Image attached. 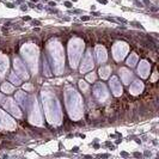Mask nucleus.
I'll return each instance as SVG.
<instances>
[{
    "label": "nucleus",
    "mask_w": 159,
    "mask_h": 159,
    "mask_svg": "<svg viewBox=\"0 0 159 159\" xmlns=\"http://www.w3.org/2000/svg\"><path fill=\"white\" fill-rule=\"evenodd\" d=\"M1 90H2V92H5V93H11V92H13L15 88H13L10 83H4L2 86H1Z\"/></svg>",
    "instance_id": "nucleus-22"
},
{
    "label": "nucleus",
    "mask_w": 159,
    "mask_h": 159,
    "mask_svg": "<svg viewBox=\"0 0 159 159\" xmlns=\"http://www.w3.org/2000/svg\"><path fill=\"white\" fill-rule=\"evenodd\" d=\"M65 5H66L67 7H72V4L70 2V1H66V2H65Z\"/></svg>",
    "instance_id": "nucleus-26"
},
{
    "label": "nucleus",
    "mask_w": 159,
    "mask_h": 159,
    "mask_svg": "<svg viewBox=\"0 0 159 159\" xmlns=\"http://www.w3.org/2000/svg\"><path fill=\"white\" fill-rule=\"evenodd\" d=\"M110 88H111V92L114 96L119 97L122 95V86L117 77H112L110 79Z\"/></svg>",
    "instance_id": "nucleus-13"
},
{
    "label": "nucleus",
    "mask_w": 159,
    "mask_h": 159,
    "mask_svg": "<svg viewBox=\"0 0 159 159\" xmlns=\"http://www.w3.org/2000/svg\"><path fill=\"white\" fill-rule=\"evenodd\" d=\"M8 67V59L6 56L0 55V77L4 75V73L6 72Z\"/></svg>",
    "instance_id": "nucleus-17"
},
{
    "label": "nucleus",
    "mask_w": 159,
    "mask_h": 159,
    "mask_svg": "<svg viewBox=\"0 0 159 159\" xmlns=\"http://www.w3.org/2000/svg\"><path fill=\"white\" fill-rule=\"evenodd\" d=\"M112 53H114V57L116 61H121L125 59L126 54L128 53V46L125 42H117L114 48H112Z\"/></svg>",
    "instance_id": "nucleus-7"
},
{
    "label": "nucleus",
    "mask_w": 159,
    "mask_h": 159,
    "mask_svg": "<svg viewBox=\"0 0 159 159\" xmlns=\"http://www.w3.org/2000/svg\"><path fill=\"white\" fill-rule=\"evenodd\" d=\"M10 80H11V83H13V84H16V85H20V83H22L20 78L17 75L16 73H11V75H10Z\"/></svg>",
    "instance_id": "nucleus-23"
},
{
    "label": "nucleus",
    "mask_w": 159,
    "mask_h": 159,
    "mask_svg": "<svg viewBox=\"0 0 159 159\" xmlns=\"http://www.w3.org/2000/svg\"><path fill=\"white\" fill-rule=\"evenodd\" d=\"M16 101L19 104H22L23 107H25V101H26V95H25V92H23V91H17Z\"/></svg>",
    "instance_id": "nucleus-19"
},
{
    "label": "nucleus",
    "mask_w": 159,
    "mask_h": 159,
    "mask_svg": "<svg viewBox=\"0 0 159 159\" xmlns=\"http://www.w3.org/2000/svg\"><path fill=\"white\" fill-rule=\"evenodd\" d=\"M22 54H23L25 61L30 66L32 72H37V48L32 44H26L22 48Z\"/></svg>",
    "instance_id": "nucleus-5"
},
{
    "label": "nucleus",
    "mask_w": 159,
    "mask_h": 159,
    "mask_svg": "<svg viewBox=\"0 0 159 159\" xmlns=\"http://www.w3.org/2000/svg\"><path fill=\"white\" fill-rule=\"evenodd\" d=\"M93 95L99 102H104V101H107L109 98V92H108V90H107L103 83L96 84L95 88H93Z\"/></svg>",
    "instance_id": "nucleus-9"
},
{
    "label": "nucleus",
    "mask_w": 159,
    "mask_h": 159,
    "mask_svg": "<svg viewBox=\"0 0 159 159\" xmlns=\"http://www.w3.org/2000/svg\"><path fill=\"white\" fill-rule=\"evenodd\" d=\"M81 20H89V17H81Z\"/></svg>",
    "instance_id": "nucleus-29"
},
{
    "label": "nucleus",
    "mask_w": 159,
    "mask_h": 159,
    "mask_svg": "<svg viewBox=\"0 0 159 159\" xmlns=\"http://www.w3.org/2000/svg\"><path fill=\"white\" fill-rule=\"evenodd\" d=\"M136 62H138V55H136L135 53H132V54L129 55V57H128L127 65L130 66V67H134L136 65Z\"/></svg>",
    "instance_id": "nucleus-21"
},
{
    "label": "nucleus",
    "mask_w": 159,
    "mask_h": 159,
    "mask_svg": "<svg viewBox=\"0 0 159 159\" xmlns=\"http://www.w3.org/2000/svg\"><path fill=\"white\" fill-rule=\"evenodd\" d=\"M129 91H130V93H132V95H140V93L143 91V81H140V80H135V81L130 85Z\"/></svg>",
    "instance_id": "nucleus-15"
},
{
    "label": "nucleus",
    "mask_w": 159,
    "mask_h": 159,
    "mask_svg": "<svg viewBox=\"0 0 159 159\" xmlns=\"http://www.w3.org/2000/svg\"><path fill=\"white\" fill-rule=\"evenodd\" d=\"M66 105L68 109V114L72 120H79L83 115L81 99L75 90L67 89L66 91Z\"/></svg>",
    "instance_id": "nucleus-2"
},
{
    "label": "nucleus",
    "mask_w": 159,
    "mask_h": 159,
    "mask_svg": "<svg viewBox=\"0 0 159 159\" xmlns=\"http://www.w3.org/2000/svg\"><path fill=\"white\" fill-rule=\"evenodd\" d=\"M138 72L141 75V78H147L150 73V64L147 61H141L138 67Z\"/></svg>",
    "instance_id": "nucleus-16"
},
{
    "label": "nucleus",
    "mask_w": 159,
    "mask_h": 159,
    "mask_svg": "<svg viewBox=\"0 0 159 159\" xmlns=\"http://www.w3.org/2000/svg\"><path fill=\"white\" fill-rule=\"evenodd\" d=\"M93 68V60H92V55H91V52L89 50L88 53L84 56V60H83V64L80 67V72L81 73H85L88 71H91Z\"/></svg>",
    "instance_id": "nucleus-11"
},
{
    "label": "nucleus",
    "mask_w": 159,
    "mask_h": 159,
    "mask_svg": "<svg viewBox=\"0 0 159 159\" xmlns=\"http://www.w3.org/2000/svg\"><path fill=\"white\" fill-rule=\"evenodd\" d=\"M120 73H121L122 81H123L125 84H129V81L132 79V73L128 71L127 68H121V70H120Z\"/></svg>",
    "instance_id": "nucleus-18"
},
{
    "label": "nucleus",
    "mask_w": 159,
    "mask_h": 159,
    "mask_svg": "<svg viewBox=\"0 0 159 159\" xmlns=\"http://www.w3.org/2000/svg\"><path fill=\"white\" fill-rule=\"evenodd\" d=\"M31 105H30V122L34 125L40 126L42 123V116H41L40 109H39V104L36 98H31Z\"/></svg>",
    "instance_id": "nucleus-6"
},
{
    "label": "nucleus",
    "mask_w": 159,
    "mask_h": 159,
    "mask_svg": "<svg viewBox=\"0 0 159 159\" xmlns=\"http://www.w3.org/2000/svg\"><path fill=\"white\" fill-rule=\"evenodd\" d=\"M79 86H80V89L85 92V91H88V89H89V86H88V84L85 83V81H83V80H80L79 81Z\"/></svg>",
    "instance_id": "nucleus-24"
},
{
    "label": "nucleus",
    "mask_w": 159,
    "mask_h": 159,
    "mask_svg": "<svg viewBox=\"0 0 159 159\" xmlns=\"http://www.w3.org/2000/svg\"><path fill=\"white\" fill-rule=\"evenodd\" d=\"M49 52L52 54L53 57V61L55 62V71L57 74H60V72L64 70V52H62V48L59 43H50L49 46Z\"/></svg>",
    "instance_id": "nucleus-4"
},
{
    "label": "nucleus",
    "mask_w": 159,
    "mask_h": 159,
    "mask_svg": "<svg viewBox=\"0 0 159 159\" xmlns=\"http://www.w3.org/2000/svg\"><path fill=\"white\" fill-rule=\"evenodd\" d=\"M13 66H15V70H16V73H18V75H20L24 79H28L29 78V74L26 72V68H25V65L20 61V59L16 57L13 60Z\"/></svg>",
    "instance_id": "nucleus-12"
},
{
    "label": "nucleus",
    "mask_w": 159,
    "mask_h": 159,
    "mask_svg": "<svg viewBox=\"0 0 159 159\" xmlns=\"http://www.w3.org/2000/svg\"><path fill=\"white\" fill-rule=\"evenodd\" d=\"M24 89H25V90H31V85H24Z\"/></svg>",
    "instance_id": "nucleus-27"
},
{
    "label": "nucleus",
    "mask_w": 159,
    "mask_h": 159,
    "mask_svg": "<svg viewBox=\"0 0 159 159\" xmlns=\"http://www.w3.org/2000/svg\"><path fill=\"white\" fill-rule=\"evenodd\" d=\"M109 74H110V67L109 66H103L99 68V75L102 79H107L109 78Z\"/></svg>",
    "instance_id": "nucleus-20"
},
{
    "label": "nucleus",
    "mask_w": 159,
    "mask_h": 159,
    "mask_svg": "<svg viewBox=\"0 0 159 159\" xmlns=\"http://www.w3.org/2000/svg\"><path fill=\"white\" fill-rule=\"evenodd\" d=\"M84 49V42L79 39H73L70 41L68 44V54H70V61L71 66L73 68L77 67V65L79 62V59Z\"/></svg>",
    "instance_id": "nucleus-3"
},
{
    "label": "nucleus",
    "mask_w": 159,
    "mask_h": 159,
    "mask_svg": "<svg viewBox=\"0 0 159 159\" xmlns=\"http://www.w3.org/2000/svg\"><path fill=\"white\" fill-rule=\"evenodd\" d=\"M6 6H7V7H13V5H12V4H6Z\"/></svg>",
    "instance_id": "nucleus-31"
},
{
    "label": "nucleus",
    "mask_w": 159,
    "mask_h": 159,
    "mask_svg": "<svg viewBox=\"0 0 159 159\" xmlns=\"http://www.w3.org/2000/svg\"><path fill=\"white\" fill-rule=\"evenodd\" d=\"M86 80H88L89 83H92V81H95L96 80V74L95 73H90L86 75Z\"/></svg>",
    "instance_id": "nucleus-25"
},
{
    "label": "nucleus",
    "mask_w": 159,
    "mask_h": 159,
    "mask_svg": "<svg viewBox=\"0 0 159 159\" xmlns=\"http://www.w3.org/2000/svg\"><path fill=\"white\" fill-rule=\"evenodd\" d=\"M95 54H96V57H97V61L99 62V64H103L107 61V59H108V55H107V50H105V48L103 46H97L95 48Z\"/></svg>",
    "instance_id": "nucleus-14"
},
{
    "label": "nucleus",
    "mask_w": 159,
    "mask_h": 159,
    "mask_svg": "<svg viewBox=\"0 0 159 159\" xmlns=\"http://www.w3.org/2000/svg\"><path fill=\"white\" fill-rule=\"evenodd\" d=\"M16 128V123L8 115L2 110H0V129L2 130H13Z\"/></svg>",
    "instance_id": "nucleus-8"
},
{
    "label": "nucleus",
    "mask_w": 159,
    "mask_h": 159,
    "mask_svg": "<svg viewBox=\"0 0 159 159\" xmlns=\"http://www.w3.org/2000/svg\"><path fill=\"white\" fill-rule=\"evenodd\" d=\"M42 98H43V105H44L46 116H47L48 121L53 125H60L61 110H60V105L57 103L56 98L52 93H48V92H43Z\"/></svg>",
    "instance_id": "nucleus-1"
},
{
    "label": "nucleus",
    "mask_w": 159,
    "mask_h": 159,
    "mask_svg": "<svg viewBox=\"0 0 159 159\" xmlns=\"http://www.w3.org/2000/svg\"><path fill=\"white\" fill-rule=\"evenodd\" d=\"M99 2H102V4H107V0H98Z\"/></svg>",
    "instance_id": "nucleus-30"
},
{
    "label": "nucleus",
    "mask_w": 159,
    "mask_h": 159,
    "mask_svg": "<svg viewBox=\"0 0 159 159\" xmlns=\"http://www.w3.org/2000/svg\"><path fill=\"white\" fill-rule=\"evenodd\" d=\"M5 103H4V108H5V110L8 111L10 114H12L13 116H16V117H22V112L19 110V108H18V105H17L11 98H7L6 101H4Z\"/></svg>",
    "instance_id": "nucleus-10"
},
{
    "label": "nucleus",
    "mask_w": 159,
    "mask_h": 159,
    "mask_svg": "<svg viewBox=\"0 0 159 159\" xmlns=\"http://www.w3.org/2000/svg\"><path fill=\"white\" fill-rule=\"evenodd\" d=\"M1 102H4V97H2V95L0 93V103H1Z\"/></svg>",
    "instance_id": "nucleus-28"
}]
</instances>
